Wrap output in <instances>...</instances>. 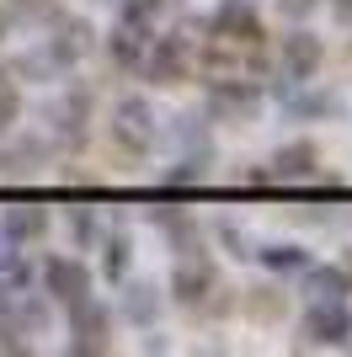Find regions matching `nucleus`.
<instances>
[{"label":"nucleus","mask_w":352,"mask_h":357,"mask_svg":"<svg viewBox=\"0 0 352 357\" xmlns=\"http://www.w3.org/2000/svg\"><path fill=\"white\" fill-rule=\"evenodd\" d=\"M325 64V38H315V32H283V43H278V70L288 86H309L315 75H321Z\"/></svg>","instance_id":"f257e3e1"},{"label":"nucleus","mask_w":352,"mask_h":357,"mask_svg":"<svg viewBox=\"0 0 352 357\" xmlns=\"http://www.w3.org/2000/svg\"><path fill=\"white\" fill-rule=\"evenodd\" d=\"M262 112V91L256 80H208V118L214 123H251Z\"/></svg>","instance_id":"f03ea898"},{"label":"nucleus","mask_w":352,"mask_h":357,"mask_svg":"<svg viewBox=\"0 0 352 357\" xmlns=\"http://www.w3.org/2000/svg\"><path fill=\"white\" fill-rule=\"evenodd\" d=\"M91 267L80 261V256H48L43 261V294L54 298V304H64V310H75L80 298H91Z\"/></svg>","instance_id":"7ed1b4c3"},{"label":"nucleus","mask_w":352,"mask_h":357,"mask_svg":"<svg viewBox=\"0 0 352 357\" xmlns=\"http://www.w3.org/2000/svg\"><path fill=\"white\" fill-rule=\"evenodd\" d=\"M145 75L155 80V86H176V80H187V64H192V43L187 32H166V38H155V43H145Z\"/></svg>","instance_id":"20e7f679"},{"label":"nucleus","mask_w":352,"mask_h":357,"mask_svg":"<svg viewBox=\"0 0 352 357\" xmlns=\"http://www.w3.org/2000/svg\"><path fill=\"white\" fill-rule=\"evenodd\" d=\"M112 139L129 149V155L155 149V112H149L145 96H123V102L112 107Z\"/></svg>","instance_id":"39448f33"},{"label":"nucleus","mask_w":352,"mask_h":357,"mask_svg":"<svg viewBox=\"0 0 352 357\" xmlns=\"http://www.w3.org/2000/svg\"><path fill=\"white\" fill-rule=\"evenodd\" d=\"M107 331H112V310L96 298H80L70 310V352L75 357H96L107 352Z\"/></svg>","instance_id":"423d86ee"},{"label":"nucleus","mask_w":352,"mask_h":357,"mask_svg":"<svg viewBox=\"0 0 352 357\" xmlns=\"http://www.w3.org/2000/svg\"><path fill=\"white\" fill-rule=\"evenodd\" d=\"M347 336H352L347 298H337V304H309L305 320H299V342L305 347H342Z\"/></svg>","instance_id":"0eeeda50"},{"label":"nucleus","mask_w":352,"mask_h":357,"mask_svg":"<svg viewBox=\"0 0 352 357\" xmlns=\"http://www.w3.org/2000/svg\"><path fill=\"white\" fill-rule=\"evenodd\" d=\"M208 32H214L219 43H256V38H262L256 0H219V11L208 16Z\"/></svg>","instance_id":"6e6552de"},{"label":"nucleus","mask_w":352,"mask_h":357,"mask_svg":"<svg viewBox=\"0 0 352 357\" xmlns=\"http://www.w3.org/2000/svg\"><path fill=\"white\" fill-rule=\"evenodd\" d=\"M214 283H219V272H214V261H208L203 245H198V251H187L182 261H176V272H171V298H176V304H203V298L214 294Z\"/></svg>","instance_id":"1a4fd4ad"},{"label":"nucleus","mask_w":352,"mask_h":357,"mask_svg":"<svg viewBox=\"0 0 352 357\" xmlns=\"http://www.w3.org/2000/svg\"><path fill=\"white\" fill-rule=\"evenodd\" d=\"M86 48H91V27L86 22H80V16H54V38L43 43L48 64H54V70H70Z\"/></svg>","instance_id":"9d476101"},{"label":"nucleus","mask_w":352,"mask_h":357,"mask_svg":"<svg viewBox=\"0 0 352 357\" xmlns=\"http://www.w3.org/2000/svg\"><path fill=\"white\" fill-rule=\"evenodd\" d=\"M321 176V149L315 144H283L278 155H272V165H267V181H315Z\"/></svg>","instance_id":"9b49d317"},{"label":"nucleus","mask_w":352,"mask_h":357,"mask_svg":"<svg viewBox=\"0 0 352 357\" xmlns=\"http://www.w3.org/2000/svg\"><path fill=\"white\" fill-rule=\"evenodd\" d=\"M86 118H91V91H64V96L48 107L54 134L70 139V144H80V139H86Z\"/></svg>","instance_id":"f8f14e48"},{"label":"nucleus","mask_w":352,"mask_h":357,"mask_svg":"<svg viewBox=\"0 0 352 357\" xmlns=\"http://www.w3.org/2000/svg\"><path fill=\"white\" fill-rule=\"evenodd\" d=\"M0 235L11 245H27V240H43L48 235V208L43 203H11L0 213Z\"/></svg>","instance_id":"ddd939ff"},{"label":"nucleus","mask_w":352,"mask_h":357,"mask_svg":"<svg viewBox=\"0 0 352 357\" xmlns=\"http://www.w3.org/2000/svg\"><path fill=\"white\" fill-rule=\"evenodd\" d=\"M347 294H352V278L342 267H309V278H305L309 304H337V298H347Z\"/></svg>","instance_id":"4468645a"},{"label":"nucleus","mask_w":352,"mask_h":357,"mask_svg":"<svg viewBox=\"0 0 352 357\" xmlns=\"http://www.w3.org/2000/svg\"><path fill=\"white\" fill-rule=\"evenodd\" d=\"M145 32H149V27L117 22V27H112V38H107V59H112V64H123V70H133V64L145 59V43H149Z\"/></svg>","instance_id":"2eb2a0df"},{"label":"nucleus","mask_w":352,"mask_h":357,"mask_svg":"<svg viewBox=\"0 0 352 357\" xmlns=\"http://www.w3.org/2000/svg\"><path fill=\"white\" fill-rule=\"evenodd\" d=\"M251 256H256L267 272H278V278H288V272H305V267H309L305 245H293V240H272V245H262V251H251Z\"/></svg>","instance_id":"dca6fc26"},{"label":"nucleus","mask_w":352,"mask_h":357,"mask_svg":"<svg viewBox=\"0 0 352 357\" xmlns=\"http://www.w3.org/2000/svg\"><path fill=\"white\" fill-rule=\"evenodd\" d=\"M123 314H129L133 326H149V320L161 314V294H155V283H129V294H123Z\"/></svg>","instance_id":"f3484780"},{"label":"nucleus","mask_w":352,"mask_h":357,"mask_svg":"<svg viewBox=\"0 0 352 357\" xmlns=\"http://www.w3.org/2000/svg\"><path fill=\"white\" fill-rule=\"evenodd\" d=\"M129 256H133V240L123 235V229H112V235L102 240V272H107V283H123V272H129Z\"/></svg>","instance_id":"a211bd4d"},{"label":"nucleus","mask_w":352,"mask_h":357,"mask_svg":"<svg viewBox=\"0 0 352 357\" xmlns=\"http://www.w3.org/2000/svg\"><path fill=\"white\" fill-rule=\"evenodd\" d=\"M278 102H288L293 118H342L337 96H283V91H278Z\"/></svg>","instance_id":"6ab92c4d"},{"label":"nucleus","mask_w":352,"mask_h":357,"mask_svg":"<svg viewBox=\"0 0 352 357\" xmlns=\"http://www.w3.org/2000/svg\"><path fill=\"white\" fill-rule=\"evenodd\" d=\"M0 283H11V288H27L32 283V267L16 256V245L6 235H0Z\"/></svg>","instance_id":"aec40b11"},{"label":"nucleus","mask_w":352,"mask_h":357,"mask_svg":"<svg viewBox=\"0 0 352 357\" xmlns=\"http://www.w3.org/2000/svg\"><path fill=\"white\" fill-rule=\"evenodd\" d=\"M166 0H117V16L133 22V27H155V16H161Z\"/></svg>","instance_id":"412c9836"},{"label":"nucleus","mask_w":352,"mask_h":357,"mask_svg":"<svg viewBox=\"0 0 352 357\" xmlns=\"http://www.w3.org/2000/svg\"><path fill=\"white\" fill-rule=\"evenodd\" d=\"M16 118H22V96H16L11 86H0V139L16 128Z\"/></svg>","instance_id":"4be33fe9"},{"label":"nucleus","mask_w":352,"mask_h":357,"mask_svg":"<svg viewBox=\"0 0 352 357\" xmlns=\"http://www.w3.org/2000/svg\"><path fill=\"white\" fill-rule=\"evenodd\" d=\"M325 0H278V11L283 16H293V22H305V16H315Z\"/></svg>","instance_id":"5701e85b"},{"label":"nucleus","mask_w":352,"mask_h":357,"mask_svg":"<svg viewBox=\"0 0 352 357\" xmlns=\"http://www.w3.org/2000/svg\"><path fill=\"white\" fill-rule=\"evenodd\" d=\"M96 240V219H91V208H75V245H91Z\"/></svg>","instance_id":"b1692460"},{"label":"nucleus","mask_w":352,"mask_h":357,"mask_svg":"<svg viewBox=\"0 0 352 357\" xmlns=\"http://www.w3.org/2000/svg\"><path fill=\"white\" fill-rule=\"evenodd\" d=\"M16 16H48V0H11Z\"/></svg>","instance_id":"393cba45"},{"label":"nucleus","mask_w":352,"mask_h":357,"mask_svg":"<svg viewBox=\"0 0 352 357\" xmlns=\"http://www.w3.org/2000/svg\"><path fill=\"white\" fill-rule=\"evenodd\" d=\"M11 298H16V294H11V283H0V320H6V310H11Z\"/></svg>","instance_id":"a878e982"},{"label":"nucleus","mask_w":352,"mask_h":357,"mask_svg":"<svg viewBox=\"0 0 352 357\" xmlns=\"http://www.w3.org/2000/svg\"><path fill=\"white\" fill-rule=\"evenodd\" d=\"M6 32H11V11L0 6V43H6Z\"/></svg>","instance_id":"bb28decb"},{"label":"nucleus","mask_w":352,"mask_h":357,"mask_svg":"<svg viewBox=\"0 0 352 357\" xmlns=\"http://www.w3.org/2000/svg\"><path fill=\"white\" fill-rule=\"evenodd\" d=\"M331 6H337V11H342V16H352V0H331Z\"/></svg>","instance_id":"cd10ccee"},{"label":"nucleus","mask_w":352,"mask_h":357,"mask_svg":"<svg viewBox=\"0 0 352 357\" xmlns=\"http://www.w3.org/2000/svg\"><path fill=\"white\" fill-rule=\"evenodd\" d=\"M342 272H347V278H352V251H347V261H342Z\"/></svg>","instance_id":"c85d7f7f"},{"label":"nucleus","mask_w":352,"mask_h":357,"mask_svg":"<svg viewBox=\"0 0 352 357\" xmlns=\"http://www.w3.org/2000/svg\"><path fill=\"white\" fill-rule=\"evenodd\" d=\"M0 80H6V70H0Z\"/></svg>","instance_id":"c756f323"},{"label":"nucleus","mask_w":352,"mask_h":357,"mask_svg":"<svg viewBox=\"0 0 352 357\" xmlns=\"http://www.w3.org/2000/svg\"><path fill=\"white\" fill-rule=\"evenodd\" d=\"M0 165H6V160H0Z\"/></svg>","instance_id":"7c9ffc66"}]
</instances>
